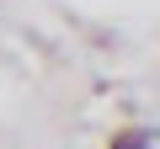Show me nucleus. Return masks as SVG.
<instances>
[{
  "label": "nucleus",
  "mask_w": 160,
  "mask_h": 149,
  "mask_svg": "<svg viewBox=\"0 0 160 149\" xmlns=\"http://www.w3.org/2000/svg\"><path fill=\"white\" fill-rule=\"evenodd\" d=\"M149 138H155L149 128H133V133H118V138H112V149H149Z\"/></svg>",
  "instance_id": "1"
}]
</instances>
